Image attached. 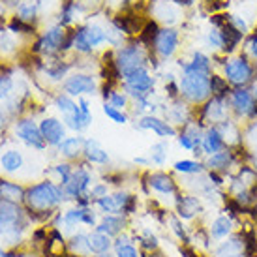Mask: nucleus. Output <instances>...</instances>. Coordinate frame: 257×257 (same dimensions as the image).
Returning a JSON list of instances; mask_svg holds the SVG:
<instances>
[{"instance_id":"obj_19","label":"nucleus","mask_w":257,"mask_h":257,"mask_svg":"<svg viewBox=\"0 0 257 257\" xmlns=\"http://www.w3.org/2000/svg\"><path fill=\"white\" fill-rule=\"evenodd\" d=\"M233 227H235V223H233V218L231 216H225L221 214L218 218L210 221V225H208V235H210V240L214 238V240H223V238H227V236L233 235Z\"/></svg>"},{"instance_id":"obj_2","label":"nucleus","mask_w":257,"mask_h":257,"mask_svg":"<svg viewBox=\"0 0 257 257\" xmlns=\"http://www.w3.org/2000/svg\"><path fill=\"white\" fill-rule=\"evenodd\" d=\"M180 92L188 101L201 103L210 96V75L203 72L184 70L182 81H180Z\"/></svg>"},{"instance_id":"obj_57","label":"nucleus","mask_w":257,"mask_h":257,"mask_svg":"<svg viewBox=\"0 0 257 257\" xmlns=\"http://www.w3.org/2000/svg\"><path fill=\"white\" fill-rule=\"evenodd\" d=\"M255 207H257V201H255Z\"/></svg>"},{"instance_id":"obj_39","label":"nucleus","mask_w":257,"mask_h":257,"mask_svg":"<svg viewBox=\"0 0 257 257\" xmlns=\"http://www.w3.org/2000/svg\"><path fill=\"white\" fill-rule=\"evenodd\" d=\"M36 15V2H23L19 6V19L21 21H30Z\"/></svg>"},{"instance_id":"obj_49","label":"nucleus","mask_w":257,"mask_h":257,"mask_svg":"<svg viewBox=\"0 0 257 257\" xmlns=\"http://www.w3.org/2000/svg\"><path fill=\"white\" fill-rule=\"evenodd\" d=\"M248 47H250L251 57L257 58V32H255V34H253V36L250 38V43H248Z\"/></svg>"},{"instance_id":"obj_50","label":"nucleus","mask_w":257,"mask_h":257,"mask_svg":"<svg viewBox=\"0 0 257 257\" xmlns=\"http://www.w3.org/2000/svg\"><path fill=\"white\" fill-rule=\"evenodd\" d=\"M136 164L147 165V164H149V160H145V158H136Z\"/></svg>"},{"instance_id":"obj_14","label":"nucleus","mask_w":257,"mask_h":257,"mask_svg":"<svg viewBox=\"0 0 257 257\" xmlns=\"http://www.w3.org/2000/svg\"><path fill=\"white\" fill-rule=\"evenodd\" d=\"M66 40V32L62 27H55L51 29L45 36L42 38V42L36 45V51H42V53H47V55H53L57 53L58 49H62Z\"/></svg>"},{"instance_id":"obj_46","label":"nucleus","mask_w":257,"mask_h":257,"mask_svg":"<svg viewBox=\"0 0 257 257\" xmlns=\"http://www.w3.org/2000/svg\"><path fill=\"white\" fill-rule=\"evenodd\" d=\"M208 43H210L214 49H220V47H223V42H221V34H220V32L212 30V32L208 34Z\"/></svg>"},{"instance_id":"obj_4","label":"nucleus","mask_w":257,"mask_h":257,"mask_svg":"<svg viewBox=\"0 0 257 257\" xmlns=\"http://www.w3.org/2000/svg\"><path fill=\"white\" fill-rule=\"evenodd\" d=\"M126 86H128L130 94L141 101L154 88V79L150 77L145 68H139V70H134L132 73L126 75Z\"/></svg>"},{"instance_id":"obj_35","label":"nucleus","mask_w":257,"mask_h":257,"mask_svg":"<svg viewBox=\"0 0 257 257\" xmlns=\"http://www.w3.org/2000/svg\"><path fill=\"white\" fill-rule=\"evenodd\" d=\"M57 105H58V109L64 113V116H72V114L77 113V109H79L77 103H73L72 98H70V96H66V94H60V96H58Z\"/></svg>"},{"instance_id":"obj_55","label":"nucleus","mask_w":257,"mask_h":257,"mask_svg":"<svg viewBox=\"0 0 257 257\" xmlns=\"http://www.w3.org/2000/svg\"><path fill=\"white\" fill-rule=\"evenodd\" d=\"M2 12H4V8H2V4H0V14H2Z\"/></svg>"},{"instance_id":"obj_48","label":"nucleus","mask_w":257,"mask_h":257,"mask_svg":"<svg viewBox=\"0 0 257 257\" xmlns=\"http://www.w3.org/2000/svg\"><path fill=\"white\" fill-rule=\"evenodd\" d=\"M105 195H107V184H98L92 188L94 199H100V197H105Z\"/></svg>"},{"instance_id":"obj_7","label":"nucleus","mask_w":257,"mask_h":257,"mask_svg":"<svg viewBox=\"0 0 257 257\" xmlns=\"http://www.w3.org/2000/svg\"><path fill=\"white\" fill-rule=\"evenodd\" d=\"M90 180H92V177H90V173L86 171V169H83V167L75 169V171L72 173L70 180L62 186L66 197H68V199H81L86 193V190H88Z\"/></svg>"},{"instance_id":"obj_20","label":"nucleus","mask_w":257,"mask_h":257,"mask_svg":"<svg viewBox=\"0 0 257 257\" xmlns=\"http://www.w3.org/2000/svg\"><path fill=\"white\" fill-rule=\"evenodd\" d=\"M201 147H203V150L207 152L208 156H212L216 152L225 150V139H223V136L220 134V130L216 128V126H212V128H208L207 134L203 136Z\"/></svg>"},{"instance_id":"obj_54","label":"nucleus","mask_w":257,"mask_h":257,"mask_svg":"<svg viewBox=\"0 0 257 257\" xmlns=\"http://www.w3.org/2000/svg\"><path fill=\"white\" fill-rule=\"evenodd\" d=\"M0 257H6V251L2 250V248H0Z\"/></svg>"},{"instance_id":"obj_23","label":"nucleus","mask_w":257,"mask_h":257,"mask_svg":"<svg viewBox=\"0 0 257 257\" xmlns=\"http://www.w3.org/2000/svg\"><path fill=\"white\" fill-rule=\"evenodd\" d=\"M83 154L88 162H92V164H100V165H105L109 162V154L105 150L101 149L100 143L98 141H85V150H83Z\"/></svg>"},{"instance_id":"obj_18","label":"nucleus","mask_w":257,"mask_h":257,"mask_svg":"<svg viewBox=\"0 0 257 257\" xmlns=\"http://www.w3.org/2000/svg\"><path fill=\"white\" fill-rule=\"evenodd\" d=\"M253 105H255V100L248 90L244 88H238L231 94V107L238 116H248L253 111Z\"/></svg>"},{"instance_id":"obj_27","label":"nucleus","mask_w":257,"mask_h":257,"mask_svg":"<svg viewBox=\"0 0 257 257\" xmlns=\"http://www.w3.org/2000/svg\"><path fill=\"white\" fill-rule=\"evenodd\" d=\"M68 250L72 251L73 255L79 257H88L90 255V242H88V235L85 233H77L70 238L68 242Z\"/></svg>"},{"instance_id":"obj_41","label":"nucleus","mask_w":257,"mask_h":257,"mask_svg":"<svg viewBox=\"0 0 257 257\" xmlns=\"http://www.w3.org/2000/svg\"><path fill=\"white\" fill-rule=\"evenodd\" d=\"M139 242H141V246H143V248H147V250H156L158 246H160V244H158V238L152 235L150 231H145L143 236L139 238Z\"/></svg>"},{"instance_id":"obj_33","label":"nucleus","mask_w":257,"mask_h":257,"mask_svg":"<svg viewBox=\"0 0 257 257\" xmlns=\"http://www.w3.org/2000/svg\"><path fill=\"white\" fill-rule=\"evenodd\" d=\"M158 34H160V30H158V25L154 21H149L143 27V30L139 32V40H141L145 45H150V47H152V43L156 42Z\"/></svg>"},{"instance_id":"obj_40","label":"nucleus","mask_w":257,"mask_h":257,"mask_svg":"<svg viewBox=\"0 0 257 257\" xmlns=\"http://www.w3.org/2000/svg\"><path fill=\"white\" fill-rule=\"evenodd\" d=\"M114 257H141V253L137 251V248L134 244H124V246H118L114 248Z\"/></svg>"},{"instance_id":"obj_24","label":"nucleus","mask_w":257,"mask_h":257,"mask_svg":"<svg viewBox=\"0 0 257 257\" xmlns=\"http://www.w3.org/2000/svg\"><path fill=\"white\" fill-rule=\"evenodd\" d=\"M25 195H27V192L19 184L8 182V180H0V197L2 199L21 203V201H25Z\"/></svg>"},{"instance_id":"obj_30","label":"nucleus","mask_w":257,"mask_h":257,"mask_svg":"<svg viewBox=\"0 0 257 257\" xmlns=\"http://www.w3.org/2000/svg\"><path fill=\"white\" fill-rule=\"evenodd\" d=\"M173 167H175V171L182 173V175H201L205 169V165L199 162H193V160H180Z\"/></svg>"},{"instance_id":"obj_32","label":"nucleus","mask_w":257,"mask_h":257,"mask_svg":"<svg viewBox=\"0 0 257 257\" xmlns=\"http://www.w3.org/2000/svg\"><path fill=\"white\" fill-rule=\"evenodd\" d=\"M169 225H171L173 235L177 236L179 240H182L184 244H190V236H188V231L184 229V223H182V220H180L179 216H175V214L169 216Z\"/></svg>"},{"instance_id":"obj_8","label":"nucleus","mask_w":257,"mask_h":257,"mask_svg":"<svg viewBox=\"0 0 257 257\" xmlns=\"http://www.w3.org/2000/svg\"><path fill=\"white\" fill-rule=\"evenodd\" d=\"M143 62H145V58L137 47H124V49L118 53L116 60H114L116 70H118V73L124 75V77H126L128 73L134 72V70L143 68Z\"/></svg>"},{"instance_id":"obj_17","label":"nucleus","mask_w":257,"mask_h":257,"mask_svg":"<svg viewBox=\"0 0 257 257\" xmlns=\"http://www.w3.org/2000/svg\"><path fill=\"white\" fill-rule=\"evenodd\" d=\"M235 162V152L233 150H221V152H216V154H212V156H208L207 160H205V169H208V171L212 173H223L229 169V165Z\"/></svg>"},{"instance_id":"obj_37","label":"nucleus","mask_w":257,"mask_h":257,"mask_svg":"<svg viewBox=\"0 0 257 257\" xmlns=\"http://www.w3.org/2000/svg\"><path fill=\"white\" fill-rule=\"evenodd\" d=\"M150 160H152V164L164 165L165 160H167V145L165 143L152 145V149H150Z\"/></svg>"},{"instance_id":"obj_16","label":"nucleus","mask_w":257,"mask_h":257,"mask_svg":"<svg viewBox=\"0 0 257 257\" xmlns=\"http://www.w3.org/2000/svg\"><path fill=\"white\" fill-rule=\"evenodd\" d=\"M154 45H156V51L162 57L169 58L173 53H175L177 45H179V34H177V30H173V29L160 30V34H158Z\"/></svg>"},{"instance_id":"obj_38","label":"nucleus","mask_w":257,"mask_h":257,"mask_svg":"<svg viewBox=\"0 0 257 257\" xmlns=\"http://www.w3.org/2000/svg\"><path fill=\"white\" fill-rule=\"evenodd\" d=\"M103 113L107 114L113 122H116V124H126V122H128V116L122 113L120 109L113 107L111 103H105V105H103Z\"/></svg>"},{"instance_id":"obj_36","label":"nucleus","mask_w":257,"mask_h":257,"mask_svg":"<svg viewBox=\"0 0 257 257\" xmlns=\"http://www.w3.org/2000/svg\"><path fill=\"white\" fill-rule=\"evenodd\" d=\"M229 92L227 79L220 75H210V94L214 96H225Z\"/></svg>"},{"instance_id":"obj_10","label":"nucleus","mask_w":257,"mask_h":257,"mask_svg":"<svg viewBox=\"0 0 257 257\" xmlns=\"http://www.w3.org/2000/svg\"><path fill=\"white\" fill-rule=\"evenodd\" d=\"M64 90L70 96H81V94L96 92V81L86 73H75L64 83Z\"/></svg>"},{"instance_id":"obj_12","label":"nucleus","mask_w":257,"mask_h":257,"mask_svg":"<svg viewBox=\"0 0 257 257\" xmlns=\"http://www.w3.org/2000/svg\"><path fill=\"white\" fill-rule=\"evenodd\" d=\"M225 113H227L225 96H214L212 100L207 101L205 107L201 109V120L221 122V120H225Z\"/></svg>"},{"instance_id":"obj_15","label":"nucleus","mask_w":257,"mask_h":257,"mask_svg":"<svg viewBox=\"0 0 257 257\" xmlns=\"http://www.w3.org/2000/svg\"><path fill=\"white\" fill-rule=\"evenodd\" d=\"M147 184L154 192L164 193V195H173V193L179 192V186H177L175 179L167 173H152L147 177Z\"/></svg>"},{"instance_id":"obj_52","label":"nucleus","mask_w":257,"mask_h":257,"mask_svg":"<svg viewBox=\"0 0 257 257\" xmlns=\"http://www.w3.org/2000/svg\"><path fill=\"white\" fill-rule=\"evenodd\" d=\"M4 126V114H2V111H0V128Z\"/></svg>"},{"instance_id":"obj_56","label":"nucleus","mask_w":257,"mask_h":257,"mask_svg":"<svg viewBox=\"0 0 257 257\" xmlns=\"http://www.w3.org/2000/svg\"><path fill=\"white\" fill-rule=\"evenodd\" d=\"M255 96H257V85H255Z\"/></svg>"},{"instance_id":"obj_13","label":"nucleus","mask_w":257,"mask_h":257,"mask_svg":"<svg viewBox=\"0 0 257 257\" xmlns=\"http://www.w3.org/2000/svg\"><path fill=\"white\" fill-rule=\"evenodd\" d=\"M40 132H42L45 143L58 145V147H60V143L64 141V124H62L60 120H57V118H53V116L42 120V124H40Z\"/></svg>"},{"instance_id":"obj_21","label":"nucleus","mask_w":257,"mask_h":257,"mask_svg":"<svg viewBox=\"0 0 257 257\" xmlns=\"http://www.w3.org/2000/svg\"><path fill=\"white\" fill-rule=\"evenodd\" d=\"M124 225H126L124 216L105 214L103 216V220L96 225V231H98V233H103V235H107V236H118L120 235V231L124 229Z\"/></svg>"},{"instance_id":"obj_44","label":"nucleus","mask_w":257,"mask_h":257,"mask_svg":"<svg viewBox=\"0 0 257 257\" xmlns=\"http://www.w3.org/2000/svg\"><path fill=\"white\" fill-rule=\"evenodd\" d=\"M156 15L160 17V19H164V21H175V12H171L169 8H167V4H162L160 6V10L156 12Z\"/></svg>"},{"instance_id":"obj_11","label":"nucleus","mask_w":257,"mask_h":257,"mask_svg":"<svg viewBox=\"0 0 257 257\" xmlns=\"http://www.w3.org/2000/svg\"><path fill=\"white\" fill-rule=\"evenodd\" d=\"M15 132H17V136L21 137L27 145H30V147H34V149H43V147H45V139H43L40 128H38L32 120H29V118H25V120L19 122Z\"/></svg>"},{"instance_id":"obj_22","label":"nucleus","mask_w":257,"mask_h":257,"mask_svg":"<svg viewBox=\"0 0 257 257\" xmlns=\"http://www.w3.org/2000/svg\"><path fill=\"white\" fill-rule=\"evenodd\" d=\"M139 128L141 130H154L158 136L162 137H173L177 132H175V128L173 126H169V122L165 120H160V118H156V116H152V114H149V116H143L141 120H139Z\"/></svg>"},{"instance_id":"obj_29","label":"nucleus","mask_w":257,"mask_h":257,"mask_svg":"<svg viewBox=\"0 0 257 257\" xmlns=\"http://www.w3.org/2000/svg\"><path fill=\"white\" fill-rule=\"evenodd\" d=\"M83 150H85V141L81 137H70V139H64L60 143V152L70 160L83 154Z\"/></svg>"},{"instance_id":"obj_34","label":"nucleus","mask_w":257,"mask_h":257,"mask_svg":"<svg viewBox=\"0 0 257 257\" xmlns=\"http://www.w3.org/2000/svg\"><path fill=\"white\" fill-rule=\"evenodd\" d=\"M85 208L86 207H77V208H70L66 210L64 216H60V220L64 221L68 227H73L77 223H83V216H85Z\"/></svg>"},{"instance_id":"obj_47","label":"nucleus","mask_w":257,"mask_h":257,"mask_svg":"<svg viewBox=\"0 0 257 257\" xmlns=\"http://www.w3.org/2000/svg\"><path fill=\"white\" fill-rule=\"evenodd\" d=\"M79 109H81V114H83V118H85V124L88 126V124H90V109H88V101L79 100Z\"/></svg>"},{"instance_id":"obj_43","label":"nucleus","mask_w":257,"mask_h":257,"mask_svg":"<svg viewBox=\"0 0 257 257\" xmlns=\"http://www.w3.org/2000/svg\"><path fill=\"white\" fill-rule=\"evenodd\" d=\"M55 171L58 173V177H60V182H62V186H64L66 182L70 180V177H72L73 169L68 164H58L57 167H55Z\"/></svg>"},{"instance_id":"obj_53","label":"nucleus","mask_w":257,"mask_h":257,"mask_svg":"<svg viewBox=\"0 0 257 257\" xmlns=\"http://www.w3.org/2000/svg\"><path fill=\"white\" fill-rule=\"evenodd\" d=\"M251 114H253V116H257V101H255V105H253V111H251Z\"/></svg>"},{"instance_id":"obj_42","label":"nucleus","mask_w":257,"mask_h":257,"mask_svg":"<svg viewBox=\"0 0 257 257\" xmlns=\"http://www.w3.org/2000/svg\"><path fill=\"white\" fill-rule=\"evenodd\" d=\"M12 88H14V81H12V77L0 75V100H2V98H8L10 92H12Z\"/></svg>"},{"instance_id":"obj_31","label":"nucleus","mask_w":257,"mask_h":257,"mask_svg":"<svg viewBox=\"0 0 257 257\" xmlns=\"http://www.w3.org/2000/svg\"><path fill=\"white\" fill-rule=\"evenodd\" d=\"M182 68H184V70H193V72H203L210 75V60H208L205 55H201V53H195L192 62H190V64H184Z\"/></svg>"},{"instance_id":"obj_1","label":"nucleus","mask_w":257,"mask_h":257,"mask_svg":"<svg viewBox=\"0 0 257 257\" xmlns=\"http://www.w3.org/2000/svg\"><path fill=\"white\" fill-rule=\"evenodd\" d=\"M62 199H66L64 188L53 184L49 180L34 184L25 195V201H27L29 208L36 210V212H47V210L57 207Z\"/></svg>"},{"instance_id":"obj_45","label":"nucleus","mask_w":257,"mask_h":257,"mask_svg":"<svg viewBox=\"0 0 257 257\" xmlns=\"http://www.w3.org/2000/svg\"><path fill=\"white\" fill-rule=\"evenodd\" d=\"M109 100H111V105L113 107H124L126 105V96L124 94H118V92H111V96H109Z\"/></svg>"},{"instance_id":"obj_3","label":"nucleus","mask_w":257,"mask_h":257,"mask_svg":"<svg viewBox=\"0 0 257 257\" xmlns=\"http://www.w3.org/2000/svg\"><path fill=\"white\" fill-rule=\"evenodd\" d=\"M223 72H225V79L227 83L235 86H244L248 85L253 77V68L248 62L246 57H236L227 60V64L223 66Z\"/></svg>"},{"instance_id":"obj_5","label":"nucleus","mask_w":257,"mask_h":257,"mask_svg":"<svg viewBox=\"0 0 257 257\" xmlns=\"http://www.w3.org/2000/svg\"><path fill=\"white\" fill-rule=\"evenodd\" d=\"M107 40V34L100 29V27H85L75 32V38H73V47L81 53H88V51L100 45L101 42Z\"/></svg>"},{"instance_id":"obj_28","label":"nucleus","mask_w":257,"mask_h":257,"mask_svg":"<svg viewBox=\"0 0 257 257\" xmlns=\"http://www.w3.org/2000/svg\"><path fill=\"white\" fill-rule=\"evenodd\" d=\"M0 165H2V169L8 173H15L19 171L23 167V156L19 150H8L2 154L0 158Z\"/></svg>"},{"instance_id":"obj_51","label":"nucleus","mask_w":257,"mask_h":257,"mask_svg":"<svg viewBox=\"0 0 257 257\" xmlns=\"http://www.w3.org/2000/svg\"><path fill=\"white\" fill-rule=\"evenodd\" d=\"M94 257H113V255H111V253L107 251V253H98V255H94Z\"/></svg>"},{"instance_id":"obj_25","label":"nucleus","mask_w":257,"mask_h":257,"mask_svg":"<svg viewBox=\"0 0 257 257\" xmlns=\"http://www.w3.org/2000/svg\"><path fill=\"white\" fill-rule=\"evenodd\" d=\"M88 242H90V253L98 255V253H107L111 248H113V242H111V236L103 235V233H98L94 231L88 235Z\"/></svg>"},{"instance_id":"obj_6","label":"nucleus","mask_w":257,"mask_h":257,"mask_svg":"<svg viewBox=\"0 0 257 257\" xmlns=\"http://www.w3.org/2000/svg\"><path fill=\"white\" fill-rule=\"evenodd\" d=\"M175 208H177V216L180 220H195L199 214L205 212V208L201 205V199L197 195H182V193H177L175 197Z\"/></svg>"},{"instance_id":"obj_26","label":"nucleus","mask_w":257,"mask_h":257,"mask_svg":"<svg viewBox=\"0 0 257 257\" xmlns=\"http://www.w3.org/2000/svg\"><path fill=\"white\" fill-rule=\"evenodd\" d=\"M220 34H221V42H223V45H225L223 49L227 51V53H231V51L235 49L236 45H238V42H240L244 36L242 32L236 30L231 23H225V25H223V29H221Z\"/></svg>"},{"instance_id":"obj_9","label":"nucleus","mask_w":257,"mask_h":257,"mask_svg":"<svg viewBox=\"0 0 257 257\" xmlns=\"http://www.w3.org/2000/svg\"><path fill=\"white\" fill-rule=\"evenodd\" d=\"M214 257H246V240L244 233H233L223 238L214 250Z\"/></svg>"}]
</instances>
